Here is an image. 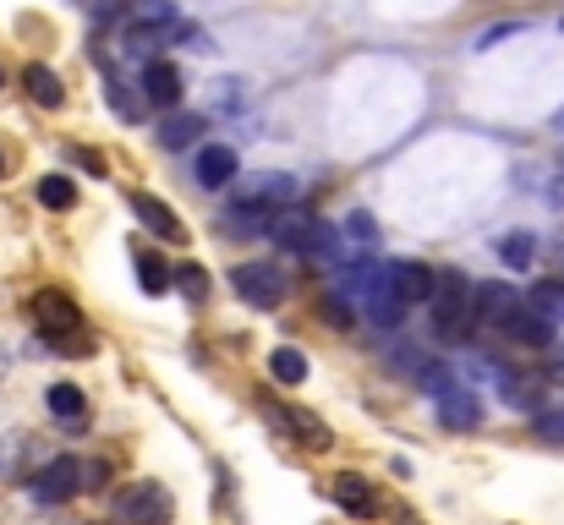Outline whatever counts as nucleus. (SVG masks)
<instances>
[{
	"label": "nucleus",
	"mask_w": 564,
	"mask_h": 525,
	"mask_svg": "<svg viewBox=\"0 0 564 525\" xmlns=\"http://www.w3.org/2000/svg\"><path fill=\"white\" fill-rule=\"evenodd\" d=\"M230 285H236V296H241L247 307H258V313H274V307L285 302V269L269 263V258H258V263H236Z\"/></svg>",
	"instance_id": "3"
},
{
	"label": "nucleus",
	"mask_w": 564,
	"mask_h": 525,
	"mask_svg": "<svg viewBox=\"0 0 564 525\" xmlns=\"http://www.w3.org/2000/svg\"><path fill=\"white\" fill-rule=\"evenodd\" d=\"M225 219H230V230H236V236H247V230H269V225H274V214H269V208H258V203H247V197H236V203L225 208Z\"/></svg>",
	"instance_id": "24"
},
{
	"label": "nucleus",
	"mask_w": 564,
	"mask_h": 525,
	"mask_svg": "<svg viewBox=\"0 0 564 525\" xmlns=\"http://www.w3.org/2000/svg\"><path fill=\"white\" fill-rule=\"evenodd\" d=\"M532 433H538L543 444H564V405H543V411L532 416Z\"/></svg>",
	"instance_id": "27"
},
{
	"label": "nucleus",
	"mask_w": 564,
	"mask_h": 525,
	"mask_svg": "<svg viewBox=\"0 0 564 525\" xmlns=\"http://www.w3.org/2000/svg\"><path fill=\"white\" fill-rule=\"evenodd\" d=\"M263 416L280 427V438H291V444H302V449H313V455H324L329 438H335L324 416H313V411H302V405H285V400H263Z\"/></svg>",
	"instance_id": "6"
},
{
	"label": "nucleus",
	"mask_w": 564,
	"mask_h": 525,
	"mask_svg": "<svg viewBox=\"0 0 564 525\" xmlns=\"http://www.w3.org/2000/svg\"><path fill=\"white\" fill-rule=\"evenodd\" d=\"M269 372H274V383H285V389H296V383H307V356L296 346H280L269 356Z\"/></svg>",
	"instance_id": "22"
},
{
	"label": "nucleus",
	"mask_w": 564,
	"mask_h": 525,
	"mask_svg": "<svg viewBox=\"0 0 564 525\" xmlns=\"http://www.w3.org/2000/svg\"><path fill=\"white\" fill-rule=\"evenodd\" d=\"M176 499L160 482H132L116 493V525H171Z\"/></svg>",
	"instance_id": "4"
},
{
	"label": "nucleus",
	"mask_w": 564,
	"mask_h": 525,
	"mask_svg": "<svg viewBox=\"0 0 564 525\" xmlns=\"http://www.w3.org/2000/svg\"><path fill=\"white\" fill-rule=\"evenodd\" d=\"M427 313H433V335H438V340H466L471 324H477V313H471V280H466L460 269L433 274Z\"/></svg>",
	"instance_id": "2"
},
{
	"label": "nucleus",
	"mask_w": 564,
	"mask_h": 525,
	"mask_svg": "<svg viewBox=\"0 0 564 525\" xmlns=\"http://www.w3.org/2000/svg\"><path fill=\"white\" fill-rule=\"evenodd\" d=\"M28 313H33V329L55 350L72 346V335L83 329V313H77V302H72L66 291H39V296L28 302Z\"/></svg>",
	"instance_id": "5"
},
{
	"label": "nucleus",
	"mask_w": 564,
	"mask_h": 525,
	"mask_svg": "<svg viewBox=\"0 0 564 525\" xmlns=\"http://www.w3.org/2000/svg\"><path fill=\"white\" fill-rule=\"evenodd\" d=\"M138 285H143V296H165V291H176V269L160 252H138Z\"/></svg>",
	"instance_id": "21"
},
{
	"label": "nucleus",
	"mask_w": 564,
	"mask_h": 525,
	"mask_svg": "<svg viewBox=\"0 0 564 525\" xmlns=\"http://www.w3.org/2000/svg\"><path fill=\"white\" fill-rule=\"evenodd\" d=\"M532 252H538V241H532V230H510V236L499 241V258H505L510 269H527V263H532Z\"/></svg>",
	"instance_id": "26"
},
{
	"label": "nucleus",
	"mask_w": 564,
	"mask_h": 525,
	"mask_svg": "<svg viewBox=\"0 0 564 525\" xmlns=\"http://www.w3.org/2000/svg\"><path fill=\"white\" fill-rule=\"evenodd\" d=\"M499 335H505V340H516V346H527V350H549V346H554V324H549L543 313H532L527 302H521V307L499 324Z\"/></svg>",
	"instance_id": "10"
},
{
	"label": "nucleus",
	"mask_w": 564,
	"mask_h": 525,
	"mask_svg": "<svg viewBox=\"0 0 564 525\" xmlns=\"http://www.w3.org/2000/svg\"><path fill=\"white\" fill-rule=\"evenodd\" d=\"M527 307H532V313H543L549 324H554V318L564 324V280H538V285H532V296H527Z\"/></svg>",
	"instance_id": "23"
},
{
	"label": "nucleus",
	"mask_w": 564,
	"mask_h": 525,
	"mask_svg": "<svg viewBox=\"0 0 564 525\" xmlns=\"http://www.w3.org/2000/svg\"><path fill=\"white\" fill-rule=\"evenodd\" d=\"M269 236L280 241V252L307 258V263H335V258H340V230H335L329 219L307 214V208H285V214H274Z\"/></svg>",
	"instance_id": "1"
},
{
	"label": "nucleus",
	"mask_w": 564,
	"mask_h": 525,
	"mask_svg": "<svg viewBox=\"0 0 564 525\" xmlns=\"http://www.w3.org/2000/svg\"><path fill=\"white\" fill-rule=\"evenodd\" d=\"M203 127H208V121H203L197 110H165V121H160V143H165V149H192Z\"/></svg>",
	"instance_id": "20"
},
{
	"label": "nucleus",
	"mask_w": 564,
	"mask_h": 525,
	"mask_svg": "<svg viewBox=\"0 0 564 525\" xmlns=\"http://www.w3.org/2000/svg\"><path fill=\"white\" fill-rule=\"evenodd\" d=\"M22 88H28V99L44 105V110H61V105H66V83H61L50 66H39V61L22 66Z\"/></svg>",
	"instance_id": "16"
},
{
	"label": "nucleus",
	"mask_w": 564,
	"mask_h": 525,
	"mask_svg": "<svg viewBox=\"0 0 564 525\" xmlns=\"http://www.w3.org/2000/svg\"><path fill=\"white\" fill-rule=\"evenodd\" d=\"M378 274H383V285H389L405 307H422V302L433 296V269H427V263H405V258H400V263H383Z\"/></svg>",
	"instance_id": "9"
},
{
	"label": "nucleus",
	"mask_w": 564,
	"mask_h": 525,
	"mask_svg": "<svg viewBox=\"0 0 564 525\" xmlns=\"http://www.w3.org/2000/svg\"><path fill=\"white\" fill-rule=\"evenodd\" d=\"M176 291H182L187 302H203V296H208V274H203L197 263H182V269H176Z\"/></svg>",
	"instance_id": "29"
},
{
	"label": "nucleus",
	"mask_w": 564,
	"mask_h": 525,
	"mask_svg": "<svg viewBox=\"0 0 564 525\" xmlns=\"http://www.w3.org/2000/svg\"><path fill=\"white\" fill-rule=\"evenodd\" d=\"M0 175H6V154H0Z\"/></svg>",
	"instance_id": "34"
},
{
	"label": "nucleus",
	"mask_w": 564,
	"mask_h": 525,
	"mask_svg": "<svg viewBox=\"0 0 564 525\" xmlns=\"http://www.w3.org/2000/svg\"><path fill=\"white\" fill-rule=\"evenodd\" d=\"M143 99L160 105V110H176L182 105V72L171 61H149L143 66Z\"/></svg>",
	"instance_id": "13"
},
{
	"label": "nucleus",
	"mask_w": 564,
	"mask_h": 525,
	"mask_svg": "<svg viewBox=\"0 0 564 525\" xmlns=\"http://www.w3.org/2000/svg\"><path fill=\"white\" fill-rule=\"evenodd\" d=\"M346 230H351L357 241H373V236H378V230H373V214H351V219H346Z\"/></svg>",
	"instance_id": "31"
},
{
	"label": "nucleus",
	"mask_w": 564,
	"mask_h": 525,
	"mask_svg": "<svg viewBox=\"0 0 564 525\" xmlns=\"http://www.w3.org/2000/svg\"><path fill=\"white\" fill-rule=\"evenodd\" d=\"M329 493H335V504L346 510V515H357V521H373L378 510V493H373V482L368 477H357V471H340L335 482H329Z\"/></svg>",
	"instance_id": "11"
},
{
	"label": "nucleus",
	"mask_w": 564,
	"mask_h": 525,
	"mask_svg": "<svg viewBox=\"0 0 564 525\" xmlns=\"http://www.w3.org/2000/svg\"><path fill=\"white\" fill-rule=\"evenodd\" d=\"M110 110H116V116H127V121H143V99H138L121 77H110Z\"/></svg>",
	"instance_id": "28"
},
{
	"label": "nucleus",
	"mask_w": 564,
	"mask_h": 525,
	"mask_svg": "<svg viewBox=\"0 0 564 525\" xmlns=\"http://www.w3.org/2000/svg\"><path fill=\"white\" fill-rule=\"evenodd\" d=\"M405 313H411V307L383 285V274H373V285H368V318H373L378 329H400V324H405Z\"/></svg>",
	"instance_id": "18"
},
{
	"label": "nucleus",
	"mask_w": 564,
	"mask_h": 525,
	"mask_svg": "<svg viewBox=\"0 0 564 525\" xmlns=\"http://www.w3.org/2000/svg\"><path fill=\"white\" fill-rule=\"evenodd\" d=\"M72 160H77V165H83L88 175H105V160H99L94 149H72Z\"/></svg>",
	"instance_id": "32"
},
{
	"label": "nucleus",
	"mask_w": 564,
	"mask_h": 525,
	"mask_svg": "<svg viewBox=\"0 0 564 525\" xmlns=\"http://www.w3.org/2000/svg\"><path fill=\"white\" fill-rule=\"evenodd\" d=\"M400 525H416V515H400Z\"/></svg>",
	"instance_id": "33"
},
{
	"label": "nucleus",
	"mask_w": 564,
	"mask_h": 525,
	"mask_svg": "<svg viewBox=\"0 0 564 525\" xmlns=\"http://www.w3.org/2000/svg\"><path fill=\"white\" fill-rule=\"evenodd\" d=\"M39 203H44V208H55V214H61V208H72V203H77L72 175H44V181H39Z\"/></svg>",
	"instance_id": "25"
},
{
	"label": "nucleus",
	"mask_w": 564,
	"mask_h": 525,
	"mask_svg": "<svg viewBox=\"0 0 564 525\" xmlns=\"http://www.w3.org/2000/svg\"><path fill=\"white\" fill-rule=\"evenodd\" d=\"M132 214H138V219H143V230H154L160 241L187 247V225H182V214H176L165 197H154V192H132Z\"/></svg>",
	"instance_id": "8"
},
{
	"label": "nucleus",
	"mask_w": 564,
	"mask_h": 525,
	"mask_svg": "<svg viewBox=\"0 0 564 525\" xmlns=\"http://www.w3.org/2000/svg\"><path fill=\"white\" fill-rule=\"evenodd\" d=\"M499 394H505L510 411H527V416L543 411V383H538L532 372H505V378H499Z\"/></svg>",
	"instance_id": "17"
},
{
	"label": "nucleus",
	"mask_w": 564,
	"mask_h": 525,
	"mask_svg": "<svg viewBox=\"0 0 564 525\" xmlns=\"http://www.w3.org/2000/svg\"><path fill=\"white\" fill-rule=\"evenodd\" d=\"M28 493H33L39 504H66V499H77V493H83V460H77V455L44 460V466L33 471Z\"/></svg>",
	"instance_id": "7"
},
{
	"label": "nucleus",
	"mask_w": 564,
	"mask_h": 525,
	"mask_svg": "<svg viewBox=\"0 0 564 525\" xmlns=\"http://www.w3.org/2000/svg\"><path fill=\"white\" fill-rule=\"evenodd\" d=\"M241 171V160H236V149H225V143H208L203 154H197V186H230Z\"/></svg>",
	"instance_id": "15"
},
{
	"label": "nucleus",
	"mask_w": 564,
	"mask_h": 525,
	"mask_svg": "<svg viewBox=\"0 0 564 525\" xmlns=\"http://www.w3.org/2000/svg\"><path fill=\"white\" fill-rule=\"evenodd\" d=\"M44 405H50V416H55V422H66V427L88 422V394H83L77 383H55V389L44 394Z\"/></svg>",
	"instance_id": "19"
},
{
	"label": "nucleus",
	"mask_w": 564,
	"mask_h": 525,
	"mask_svg": "<svg viewBox=\"0 0 564 525\" xmlns=\"http://www.w3.org/2000/svg\"><path fill=\"white\" fill-rule=\"evenodd\" d=\"M521 307V296L505 285V280H488V285H471V313L482 318V324H505L510 313Z\"/></svg>",
	"instance_id": "14"
},
{
	"label": "nucleus",
	"mask_w": 564,
	"mask_h": 525,
	"mask_svg": "<svg viewBox=\"0 0 564 525\" xmlns=\"http://www.w3.org/2000/svg\"><path fill=\"white\" fill-rule=\"evenodd\" d=\"M433 405H438V422H444L449 433H471V427H482V400H477L471 389H460V383H455L449 394H438Z\"/></svg>",
	"instance_id": "12"
},
{
	"label": "nucleus",
	"mask_w": 564,
	"mask_h": 525,
	"mask_svg": "<svg viewBox=\"0 0 564 525\" xmlns=\"http://www.w3.org/2000/svg\"><path fill=\"white\" fill-rule=\"evenodd\" d=\"M324 318H329V324H340V329H346V324H351V307H346V302H340V296H324Z\"/></svg>",
	"instance_id": "30"
}]
</instances>
